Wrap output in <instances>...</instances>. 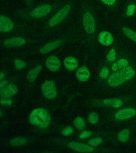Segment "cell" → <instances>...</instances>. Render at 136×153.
I'll list each match as a JSON object with an SVG mask.
<instances>
[{
	"mask_svg": "<svg viewBox=\"0 0 136 153\" xmlns=\"http://www.w3.org/2000/svg\"><path fill=\"white\" fill-rule=\"evenodd\" d=\"M51 119L50 115L48 111L42 108L33 110L29 117V122L31 124L42 128H46L49 126Z\"/></svg>",
	"mask_w": 136,
	"mask_h": 153,
	"instance_id": "obj_2",
	"label": "cell"
},
{
	"mask_svg": "<svg viewBox=\"0 0 136 153\" xmlns=\"http://www.w3.org/2000/svg\"><path fill=\"white\" fill-rule=\"evenodd\" d=\"M130 131L127 129H124L120 131L118 134V138L120 142H127L129 138Z\"/></svg>",
	"mask_w": 136,
	"mask_h": 153,
	"instance_id": "obj_19",
	"label": "cell"
},
{
	"mask_svg": "<svg viewBox=\"0 0 136 153\" xmlns=\"http://www.w3.org/2000/svg\"><path fill=\"white\" fill-rule=\"evenodd\" d=\"M0 113H1V116H2V113L1 110V112H0Z\"/></svg>",
	"mask_w": 136,
	"mask_h": 153,
	"instance_id": "obj_37",
	"label": "cell"
},
{
	"mask_svg": "<svg viewBox=\"0 0 136 153\" xmlns=\"http://www.w3.org/2000/svg\"><path fill=\"white\" fill-rule=\"evenodd\" d=\"M135 70L131 66H126L118 72L112 74L108 79V83L116 87L132 79L135 75Z\"/></svg>",
	"mask_w": 136,
	"mask_h": 153,
	"instance_id": "obj_1",
	"label": "cell"
},
{
	"mask_svg": "<svg viewBox=\"0 0 136 153\" xmlns=\"http://www.w3.org/2000/svg\"><path fill=\"white\" fill-rule=\"evenodd\" d=\"M13 101L11 100H1V104L3 105H9L12 104Z\"/></svg>",
	"mask_w": 136,
	"mask_h": 153,
	"instance_id": "obj_32",
	"label": "cell"
},
{
	"mask_svg": "<svg viewBox=\"0 0 136 153\" xmlns=\"http://www.w3.org/2000/svg\"><path fill=\"white\" fill-rule=\"evenodd\" d=\"M0 89L1 96L4 98H11L15 96L18 92L17 86L12 84H7Z\"/></svg>",
	"mask_w": 136,
	"mask_h": 153,
	"instance_id": "obj_6",
	"label": "cell"
},
{
	"mask_svg": "<svg viewBox=\"0 0 136 153\" xmlns=\"http://www.w3.org/2000/svg\"><path fill=\"white\" fill-rule=\"evenodd\" d=\"M98 120H99V117L96 113H91L89 116V122L92 124H97L98 123Z\"/></svg>",
	"mask_w": 136,
	"mask_h": 153,
	"instance_id": "obj_24",
	"label": "cell"
},
{
	"mask_svg": "<svg viewBox=\"0 0 136 153\" xmlns=\"http://www.w3.org/2000/svg\"><path fill=\"white\" fill-rule=\"evenodd\" d=\"M107 59L108 61L113 62L116 59L115 51L114 48L111 49L110 51L107 56Z\"/></svg>",
	"mask_w": 136,
	"mask_h": 153,
	"instance_id": "obj_27",
	"label": "cell"
},
{
	"mask_svg": "<svg viewBox=\"0 0 136 153\" xmlns=\"http://www.w3.org/2000/svg\"><path fill=\"white\" fill-rule=\"evenodd\" d=\"M98 41L103 45L107 46L112 44L114 39L110 33L107 31H103L99 34Z\"/></svg>",
	"mask_w": 136,
	"mask_h": 153,
	"instance_id": "obj_12",
	"label": "cell"
},
{
	"mask_svg": "<svg viewBox=\"0 0 136 153\" xmlns=\"http://www.w3.org/2000/svg\"><path fill=\"white\" fill-rule=\"evenodd\" d=\"M51 10V7L49 4L40 6L32 12L31 16L35 18L43 17L48 15Z\"/></svg>",
	"mask_w": 136,
	"mask_h": 153,
	"instance_id": "obj_7",
	"label": "cell"
},
{
	"mask_svg": "<svg viewBox=\"0 0 136 153\" xmlns=\"http://www.w3.org/2000/svg\"><path fill=\"white\" fill-rule=\"evenodd\" d=\"M105 4L108 5H112L115 3L116 0H101Z\"/></svg>",
	"mask_w": 136,
	"mask_h": 153,
	"instance_id": "obj_33",
	"label": "cell"
},
{
	"mask_svg": "<svg viewBox=\"0 0 136 153\" xmlns=\"http://www.w3.org/2000/svg\"><path fill=\"white\" fill-rule=\"evenodd\" d=\"M68 146L71 149L81 152H91L93 151V148L91 146L79 142H69Z\"/></svg>",
	"mask_w": 136,
	"mask_h": 153,
	"instance_id": "obj_11",
	"label": "cell"
},
{
	"mask_svg": "<svg viewBox=\"0 0 136 153\" xmlns=\"http://www.w3.org/2000/svg\"><path fill=\"white\" fill-rule=\"evenodd\" d=\"M83 24L85 30L88 34H93L95 31V25L94 18L90 13H86L84 15Z\"/></svg>",
	"mask_w": 136,
	"mask_h": 153,
	"instance_id": "obj_5",
	"label": "cell"
},
{
	"mask_svg": "<svg viewBox=\"0 0 136 153\" xmlns=\"http://www.w3.org/2000/svg\"><path fill=\"white\" fill-rule=\"evenodd\" d=\"M90 76L89 70L86 66H81L76 72V77L81 82L87 81L89 79Z\"/></svg>",
	"mask_w": 136,
	"mask_h": 153,
	"instance_id": "obj_13",
	"label": "cell"
},
{
	"mask_svg": "<svg viewBox=\"0 0 136 153\" xmlns=\"http://www.w3.org/2000/svg\"><path fill=\"white\" fill-rule=\"evenodd\" d=\"M70 6H65L60 10L50 21L49 25L50 27H53L63 21L68 15L70 10Z\"/></svg>",
	"mask_w": 136,
	"mask_h": 153,
	"instance_id": "obj_4",
	"label": "cell"
},
{
	"mask_svg": "<svg viewBox=\"0 0 136 153\" xmlns=\"http://www.w3.org/2000/svg\"><path fill=\"white\" fill-rule=\"evenodd\" d=\"M109 74V71L108 68L104 67L101 71L100 76L102 79H106L108 77Z\"/></svg>",
	"mask_w": 136,
	"mask_h": 153,
	"instance_id": "obj_29",
	"label": "cell"
},
{
	"mask_svg": "<svg viewBox=\"0 0 136 153\" xmlns=\"http://www.w3.org/2000/svg\"><path fill=\"white\" fill-rule=\"evenodd\" d=\"M26 43L25 40L21 37H15L8 39L4 41V45L7 47H20Z\"/></svg>",
	"mask_w": 136,
	"mask_h": 153,
	"instance_id": "obj_15",
	"label": "cell"
},
{
	"mask_svg": "<svg viewBox=\"0 0 136 153\" xmlns=\"http://www.w3.org/2000/svg\"><path fill=\"white\" fill-rule=\"evenodd\" d=\"M42 67L41 65H38L35 68L30 70L28 72L27 76L28 81L30 82H33L35 81L42 70Z\"/></svg>",
	"mask_w": 136,
	"mask_h": 153,
	"instance_id": "obj_17",
	"label": "cell"
},
{
	"mask_svg": "<svg viewBox=\"0 0 136 153\" xmlns=\"http://www.w3.org/2000/svg\"><path fill=\"white\" fill-rule=\"evenodd\" d=\"M103 104L107 106L114 108H118L123 105V102L121 100L113 98V99H106L103 101Z\"/></svg>",
	"mask_w": 136,
	"mask_h": 153,
	"instance_id": "obj_18",
	"label": "cell"
},
{
	"mask_svg": "<svg viewBox=\"0 0 136 153\" xmlns=\"http://www.w3.org/2000/svg\"><path fill=\"white\" fill-rule=\"evenodd\" d=\"M92 135V132L89 131H83L80 134V138L81 139H86Z\"/></svg>",
	"mask_w": 136,
	"mask_h": 153,
	"instance_id": "obj_31",
	"label": "cell"
},
{
	"mask_svg": "<svg viewBox=\"0 0 136 153\" xmlns=\"http://www.w3.org/2000/svg\"><path fill=\"white\" fill-rule=\"evenodd\" d=\"M46 66L50 71L56 72L61 67V62L57 57L51 56L47 58L46 62Z\"/></svg>",
	"mask_w": 136,
	"mask_h": 153,
	"instance_id": "obj_10",
	"label": "cell"
},
{
	"mask_svg": "<svg viewBox=\"0 0 136 153\" xmlns=\"http://www.w3.org/2000/svg\"><path fill=\"white\" fill-rule=\"evenodd\" d=\"M15 67L18 69H22L24 68L26 66V63L22 60L17 59L15 60Z\"/></svg>",
	"mask_w": 136,
	"mask_h": 153,
	"instance_id": "obj_25",
	"label": "cell"
},
{
	"mask_svg": "<svg viewBox=\"0 0 136 153\" xmlns=\"http://www.w3.org/2000/svg\"><path fill=\"white\" fill-rule=\"evenodd\" d=\"M14 28V24L9 18L4 15L0 17V30L2 33H8Z\"/></svg>",
	"mask_w": 136,
	"mask_h": 153,
	"instance_id": "obj_9",
	"label": "cell"
},
{
	"mask_svg": "<svg viewBox=\"0 0 136 153\" xmlns=\"http://www.w3.org/2000/svg\"><path fill=\"white\" fill-rule=\"evenodd\" d=\"M74 132V130L73 128L70 126H67L65 128L62 130L63 134L64 136H69L72 134Z\"/></svg>",
	"mask_w": 136,
	"mask_h": 153,
	"instance_id": "obj_30",
	"label": "cell"
},
{
	"mask_svg": "<svg viewBox=\"0 0 136 153\" xmlns=\"http://www.w3.org/2000/svg\"><path fill=\"white\" fill-rule=\"evenodd\" d=\"M62 41L60 40L50 42L42 47L40 50V52L41 54H43L49 53L54 50L56 49L60 45L62 44Z\"/></svg>",
	"mask_w": 136,
	"mask_h": 153,
	"instance_id": "obj_16",
	"label": "cell"
},
{
	"mask_svg": "<svg viewBox=\"0 0 136 153\" xmlns=\"http://www.w3.org/2000/svg\"><path fill=\"white\" fill-rule=\"evenodd\" d=\"M7 84H8V82L6 80H3V81H1V84H0V88L4 87Z\"/></svg>",
	"mask_w": 136,
	"mask_h": 153,
	"instance_id": "obj_34",
	"label": "cell"
},
{
	"mask_svg": "<svg viewBox=\"0 0 136 153\" xmlns=\"http://www.w3.org/2000/svg\"><path fill=\"white\" fill-rule=\"evenodd\" d=\"M117 65L119 68H122L126 67L128 65V62L125 59H120L117 62Z\"/></svg>",
	"mask_w": 136,
	"mask_h": 153,
	"instance_id": "obj_28",
	"label": "cell"
},
{
	"mask_svg": "<svg viewBox=\"0 0 136 153\" xmlns=\"http://www.w3.org/2000/svg\"><path fill=\"white\" fill-rule=\"evenodd\" d=\"M42 89L44 96L48 99H54L56 97V86L52 81L45 82L42 85Z\"/></svg>",
	"mask_w": 136,
	"mask_h": 153,
	"instance_id": "obj_3",
	"label": "cell"
},
{
	"mask_svg": "<svg viewBox=\"0 0 136 153\" xmlns=\"http://www.w3.org/2000/svg\"><path fill=\"white\" fill-rule=\"evenodd\" d=\"M136 110L133 108H127L122 109L116 114L115 117L119 120H124L129 119L136 115Z\"/></svg>",
	"mask_w": 136,
	"mask_h": 153,
	"instance_id": "obj_8",
	"label": "cell"
},
{
	"mask_svg": "<svg viewBox=\"0 0 136 153\" xmlns=\"http://www.w3.org/2000/svg\"><path fill=\"white\" fill-rule=\"evenodd\" d=\"M4 76H5V74H4V72H1V75H0V80L1 81H2V80L4 79Z\"/></svg>",
	"mask_w": 136,
	"mask_h": 153,
	"instance_id": "obj_36",
	"label": "cell"
},
{
	"mask_svg": "<svg viewBox=\"0 0 136 153\" xmlns=\"http://www.w3.org/2000/svg\"><path fill=\"white\" fill-rule=\"evenodd\" d=\"M103 142V140L100 137H96L89 140L88 144L92 147H95L101 144Z\"/></svg>",
	"mask_w": 136,
	"mask_h": 153,
	"instance_id": "obj_23",
	"label": "cell"
},
{
	"mask_svg": "<svg viewBox=\"0 0 136 153\" xmlns=\"http://www.w3.org/2000/svg\"><path fill=\"white\" fill-rule=\"evenodd\" d=\"M123 31L124 34L128 37L132 41L136 42V33L129 28L123 27Z\"/></svg>",
	"mask_w": 136,
	"mask_h": 153,
	"instance_id": "obj_21",
	"label": "cell"
},
{
	"mask_svg": "<svg viewBox=\"0 0 136 153\" xmlns=\"http://www.w3.org/2000/svg\"><path fill=\"white\" fill-rule=\"evenodd\" d=\"M136 9V5L134 4H131L128 7L126 10V15L128 16H131L135 13Z\"/></svg>",
	"mask_w": 136,
	"mask_h": 153,
	"instance_id": "obj_26",
	"label": "cell"
},
{
	"mask_svg": "<svg viewBox=\"0 0 136 153\" xmlns=\"http://www.w3.org/2000/svg\"><path fill=\"white\" fill-rule=\"evenodd\" d=\"M27 143V140L23 137H15L10 141V144L15 146L24 145Z\"/></svg>",
	"mask_w": 136,
	"mask_h": 153,
	"instance_id": "obj_20",
	"label": "cell"
},
{
	"mask_svg": "<svg viewBox=\"0 0 136 153\" xmlns=\"http://www.w3.org/2000/svg\"><path fill=\"white\" fill-rule=\"evenodd\" d=\"M118 68L117 62L115 63L112 66V69L113 71H115L118 70Z\"/></svg>",
	"mask_w": 136,
	"mask_h": 153,
	"instance_id": "obj_35",
	"label": "cell"
},
{
	"mask_svg": "<svg viewBox=\"0 0 136 153\" xmlns=\"http://www.w3.org/2000/svg\"><path fill=\"white\" fill-rule=\"evenodd\" d=\"M74 124L77 128L82 130L85 127V122L83 118L81 117H77L74 121Z\"/></svg>",
	"mask_w": 136,
	"mask_h": 153,
	"instance_id": "obj_22",
	"label": "cell"
},
{
	"mask_svg": "<svg viewBox=\"0 0 136 153\" xmlns=\"http://www.w3.org/2000/svg\"><path fill=\"white\" fill-rule=\"evenodd\" d=\"M64 64L66 69L69 71H73L76 69L79 65L78 60L72 56L66 58L64 60Z\"/></svg>",
	"mask_w": 136,
	"mask_h": 153,
	"instance_id": "obj_14",
	"label": "cell"
}]
</instances>
